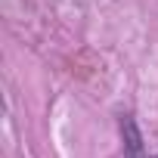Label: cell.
Here are the masks:
<instances>
[{
	"label": "cell",
	"instance_id": "obj_1",
	"mask_svg": "<svg viewBox=\"0 0 158 158\" xmlns=\"http://www.w3.org/2000/svg\"><path fill=\"white\" fill-rule=\"evenodd\" d=\"M124 133H127V146H130V158H139V133L133 127V121H124Z\"/></svg>",
	"mask_w": 158,
	"mask_h": 158
}]
</instances>
